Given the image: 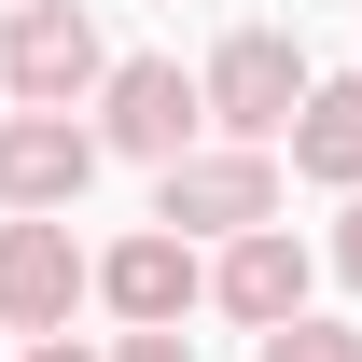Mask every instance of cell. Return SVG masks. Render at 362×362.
<instances>
[{
  "mask_svg": "<svg viewBox=\"0 0 362 362\" xmlns=\"http://www.w3.org/2000/svg\"><path fill=\"white\" fill-rule=\"evenodd\" d=\"M98 307L126 320V334H153V320H195V307H209V265H195V237H168V223L112 237V251H98Z\"/></svg>",
  "mask_w": 362,
  "mask_h": 362,
  "instance_id": "cell-6",
  "label": "cell"
},
{
  "mask_svg": "<svg viewBox=\"0 0 362 362\" xmlns=\"http://www.w3.org/2000/svg\"><path fill=\"white\" fill-rule=\"evenodd\" d=\"M334 279L362 293V195H349V223H334Z\"/></svg>",
  "mask_w": 362,
  "mask_h": 362,
  "instance_id": "cell-12",
  "label": "cell"
},
{
  "mask_svg": "<svg viewBox=\"0 0 362 362\" xmlns=\"http://www.w3.org/2000/svg\"><path fill=\"white\" fill-rule=\"evenodd\" d=\"M84 293H98V265L70 237V209H14L0 223V334H70Z\"/></svg>",
  "mask_w": 362,
  "mask_h": 362,
  "instance_id": "cell-4",
  "label": "cell"
},
{
  "mask_svg": "<svg viewBox=\"0 0 362 362\" xmlns=\"http://www.w3.org/2000/svg\"><path fill=\"white\" fill-rule=\"evenodd\" d=\"M153 223L168 237H251V223H279V153L265 139H209V153L153 168Z\"/></svg>",
  "mask_w": 362,
  "mask_h": 362,
  "instance_id": "cell-2",
  "label": "cell"
},
{
  "mask_svg": "<svg viewBox=\"0 0 362 362\" xmlns=\"http://www.w3.org/2000/svg\"><path fill=\"white\" fill-rule=\"evenodd\" d=\"M195 84H209V126H223V139H293V112H307L320 70H307V42H293V28H237Z\"/></svg>",
  "mask_w": 362,
  "mask_h": 362,
  "instance_id": "cell-5",
  "label": "cell"
},
{
  "mask_svg": "<svg viewBox=\"0 0 362 362\" xmlns=\"http://www.w3.org/2000/svg\"><path fill=\"white\" fill-rule=\"evenodd\" d=\"M112 139L70 112H0V209H84V181Z\"/></svg>",
  "mask_w": 362,
  "mask_h": 362,
  "instance_id": "cell-7",
  "label": "cell"
},
{
  "mask_svg": "<svg viewBox=\"0 0 362 362\" xmlns=\"http://www.w3.org/2000/svg\"><path fill=\"white\" fill-rule=\"evenodd\" d=\"M112 84V42H98L84 0H14V28H0V98L14 112H84Z\"/></svg>",
  "mask_w": 362,
  "mask_h": 362,
  "instance_id": "cell-1",
  "label": "cell"
},
{
  "mask_svg": "<svg viewBox=\"0 0 362 362\" xmlns=\"http://www.w3.org/2000/svg\"><path fill=\"white\" fill-rule=\"evenodd\" d=\"M293 168L334 181V195H362V70H349V84H307V112H293Z\"/></svg>",
  "mask_w": 362,
  "mask_h": 362,
  "instance_id": "cell-9",
  "label": "cell"
},
{
  "mask_svg": "<svg viewBox=\"0 0 362 362\" xmlns=\"http://www.w3.org/2000/svg\"><path fill=\"white\" fill-rule=\"evenodd\" d=\"M28 362H98V349H84V334H28Z\"/></svg>",
  "mask_w": 362,
  "mask_h": 362,
  "instance_id": "cell-13",
  "label": "cell"
},
{
  "mask_svg": "<svg viewBox=\"0 0 362 362\" xmlns=\"http://www.w3.org/2000/svg\"><path fill=\"white\" fill-rule=\"evenodd\" d=\"M112 362H195V334H181V320H153V334H126Z\"/></svg>",
  "mask_w": 362,
  "mask_h": 362,
  "instance_id": "cell-11",
  "label": "cell"
},
{
  "mask_svg": "<svg viewBox=\"0 0 362 362\" xmlns=\"http://www.w3.org/2000/svg\"><path fill=\"white\" fill-rule=\"evenodd\" d=\"M307 237L293 223H251V237H223V265H209V307L223 320H251V334H279V320H307Z\"/></svg>",
  "mask_w": 362,
  "mask_h": 362,
  "instance_id": "cell-8",
  "label": "cell"
},
{
  "mask_svg": "<svg viewBox=\"0 0 362 362\" xmlns=\"http://www.w3.org/2000/svg\"><path fill=\"white\" fill-rule=\"evenodd\" d=\"M209 126V84L181 70V56H112V84H98V139L126 153V168H181Z\"/></svg>",
  "mask_w": 362,
  "mask_h": 362,
  "instance_id": "cell-3",
  "label": "cell"
},
{
  "mask_svg": "<svg viewBox=\"0 0 362 362\" xmlns=\"http://www.w3.org/2000/svg\"><path fill=\"white\" fill-rule=\"evenodd\" d=\"M265 362H362V334H349V320H279V334H265Z\"/></svg>",
  "mask_w": 362,
  "mask_h": 362,
  "instance_id": "cell-10",
  "label": "cell"
}]
</instances>
